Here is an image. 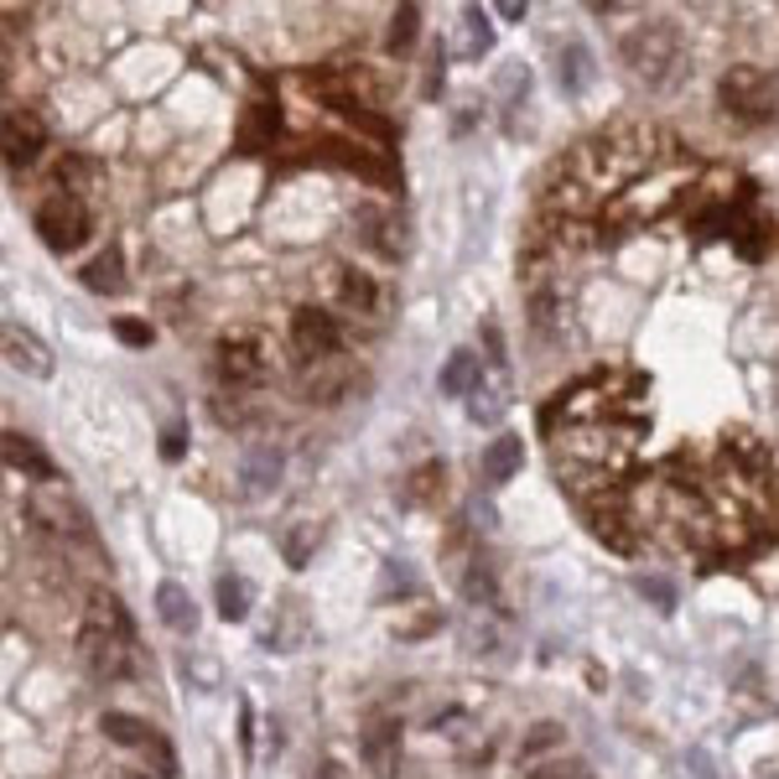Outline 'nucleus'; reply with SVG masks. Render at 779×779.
I'll use <instances>...</instances> for the list:
<instances>
[{"label":"nucleus","instance_id":"25","mask_svg":"<svg viewBox=\"0 0 779 779\" xmlns=\"http://www.w3.org/2000/svg\"><path fill=\"white\" fill-rule=\"evenodd\" d=\"M494 47V26H489V11H479V5H468L462 11V37H458V53L468 62H479L483 53Z\"/></svg>","mask_w":779,"mask_h":779},{"label":"nucleus","instance_id":"5","mask_svg":"<svg viewBox=\"0 0 779 779\" xmlns=\"http://www.w3.org/2000/svg\"><path fill=\"white\" fill-rule=\"evenodd\" d=\"M21 509H26V519L37 525L42 536H53L58 546H94V525L83 515V504H73L68 494H32Z\"/></svg>","mask_w":779,"mask_h":779},{"label":"nucleus","instance_id":"24","mask_svg":"<svg viewBox=\"0 0 779 779\" xmlns=\"http://www.w3.org/2000/svg\"><path fill=\"white\" fill-rule=\"evenodd\" d=\"M100 728H104V738H110V743H125V748H151V743H157L151 722L130 718V712H104Z\"/></svg>","mask_w":779,"mask_h":779},{"label":"nucleus","instance_id":"2","mask_svg":"<svg viewBox=\"0 0 779 779\" xmlns=\"http://www.w3.org/2000/svg\"><path fill=\"white\" fill-rule=\"evenodd\" d=\"M619 53H623V62H629V73L644 79L650 89H676V83L691 73L676 21H640V26L619 42Z\"/></svg>","mask_w":779,"mask_h":779},{"label":"nucleus","instance_id":"21","mask_svg":"<svg viewBox=\"0 0 779 779\" xmlns=\"http://www.w3.org/2000/svg\"><path fill=\"white\" fill-rule=\"evenodd\" d=\"M462 598L473 603V614H489V608H500V577H494V566L489 561H468V572H462Z\"/></svg>","mask_w":779,"mask_h":779},{"label":"nucleus","instance_id":"20","mask_svg":"<svg viewBox=\"0 0 779 779\" xmlns=\"http://www.w3.org/2000/svg\"><path fill=\"white\" fill-rule=\"evenodd\" d=\"M442 396H452V400H462V396H473L483 385V369H479V354L473 348H458L452 359L442 364Z\"/></svg>","mask_w":779,"mask_h":779},{"label":"nucleus","instance_id":"32","mask_svg":"<svg viewBox=\"0 0 779 779\" xmlns=\"http://www.w3.org/2000/svg\"><path fill=\"white\" fill-rule=\"evenodd\" d=\"M634 587H640V598L655 603L660 614H671V608H676V587H671L665 577H655V572H650V577H634Z\"/></svg>","mask_w":779,"mask_h":779},{"label":"nucleus","instance_id":"19","mask_svg":"<svg viewBox=\"0 0 779 779\" xmlns=\"http://www.w3.org/2000/svg\"><path fill=\"white\" fill-rule=\"evenodd\" d=\"M83 286L94 291V297H121L125 291V255L121 244H104V255H94L83 265Z\"/></svg>","mask_w":779,"mask_h":779},{"label":"nucleus","instance_id":"27","mask_svg":"<svg viewBox=\"0 0 779 779\" xmlns=\"http://www.w3.org/2000/svg\"><path fill=\"white\" fill-rule=\"evenodd\" d=\"M312 546H318V525H307V519L286 525V536H280V551H286V561H291V566H307V561H312Z\"/></svg>","mask_w":779,"mask_h":779},{"label":"nucleus","instance_id":"15","mask_svg":"<svg viewBox=\"0 0 779 779\" xmlns=\"http://www.w3.org/2000/svg\"><path fill=\"white\" fill-rule=\"evenodd\" d=\"M348 364L333 359V364H312V369H301V400H318V405H333V400L348 396Z\"/></svg>","mask_w":779,"mask_h":779},{"label":"nucleus","instance_id":"37","mask_svg":"<svg viewBox=\"0 0 779 779\" xmlns=\"http://www.w3.org/2000/svg\"><path fill=\"white\" fill-rule=\"evenodd\" d=\"M115 339L130 343V348H146V343H151V328H146V322H136V318H121V322H115Z\"/></svg>","mask_w":779,"mask_h":779},{"label":"nucleus","instance_id":"34","mask_svg":"<svg viewBox=\"0 0 779 779\" xmlns=\"http://www.w3.org/2000/svg\"><path fill=\"white\" fill-rule=\"evenodd\" d=\"M525 89H530V73H525V68H504V73H500L504 104H519V100H525Z\"/></svg>","mask_w":779,"mask_h":779},{"label":"nucleus","instance_id":"35","mask_svg":"<svg viewBox=\"0 0 779 779\" xmlns=\"http://www.w3.org/2000/svg\"><path fill=\"white\" fill-rule=\"evenodd\" d=\"M182 452H187V426H182V421H172V426L161 432V458L182 462Z\"/></svg>","mask_w":779,"mask_h":779},{"label":"nucleus","instance_id":"18","mask_svg":"<svg viewBox=\"0 0 779 779\" xmlns=\"http://www.w3.org/2000/svg\"><path fill=\"white\" fill-rule=\"evenodd\" d=\"M519 462H525V442L515 432H500V437L483 447V479L500 489V483H509L519 473Z\"/></svg>","mask_w":779,"mask_h":779},{"label":"nucleus","instance_id":"14","mask_svg":"<svg viewBox=\"0 0 779 779\" xmlns=\"http://www.w3.org/2000/svg\"><path fill=\"white\" fill-rule=\"evenodd\" d=\"M339 307L343 312H354V318L380 322L385 318V291L375 286V276H364V271H343L339 276Z\"/></svg>","mask_w":779,"mask_h":779},{"label":"nucleus","instance_id":"23","mask_svg":"<svg viewBox=\"0 0 779 779\" xmlns=\"http://www.w3.org/2000/svg\"><path fill=\"white\" fill-rule=\"evenodd\" d=\"M89 182H94V161L83 157V151H62V161L53 167V187H58L62 198H83Z\"/></svg>","mask_w":779,"mask_h":779},{"label":"nucleus","instance_id":"33","mask_svg":"<svg viewBox=\"0 0 779 779\" xmlns=\"http://www.w3.org/2000/svg\"><path fill=\"white\" fill-rule=\"evenodd\" d=\"M551 743H561V728L557 722H536V733L519 743V759H536L540 748H551Z\"/></svg>","mask_w":779,"mask_h":779},{"label":"nucleus","instance_id":"26","mask_svg":"<svg viewBox=\"0 0 779 779\" xmlns=\"http://www.w3.org/2000/svg\"><path fill=\"white\" fill-rule=\"evenodd\" d=\"M421 37V5H396V16L385 26V53L400 58V53H411Z\"/></svg>","mask_w":779,"mask_h":779},{"label":"nucleus","instance_id":"22","mask_svg":"<svg viewBox=\"0 0 779 779\" xmlns=\"http://www.w3.org/2000/svg\"><path fill=\"white\" fill-rule=\"evenodd\" d=\"M250 582L240 577V572H224L219 577V587H214V603H219V619L224 623H244L250 619Z\"/></svg>","mask_w":779,"mask_h":779},{"label":"nucleus","instance_id":"12","mask_svg":"<svg viewBox=\"0 0 779 779\" xmlns=\"http://www.w3.org/2000/svg\"><path fill=\"white\" fill-rule=\"evenodd\" d=\"M396 229H400V224L385 214L380 203H359V208H354V234H359V244H369L380 260L405 255V240H400Z\"/></svg>","mask_w":779,"mask_h":779},{"label":"nucleus","instance_id":"11","mask_svg":"<svg viewBox=\"0 0 779 779\" xmlns=\"http://www.w3.org/2000/svg\"><path fill=\"white\" fill-rule=\"evenodd\" d=\"M359 759L375 779H390L400 764V722L396 718H375L359 733Z\"/></svg>","mask_w":779,"mask_h":779},{"label":"nucleus","instance_id":"6","mask_svg":"<svg viewBox=\"0 0 779 779\" xmlns=\"http://www.w3.org/2000/svg\"><path fill=\"white\" fill-rule=\"evenodd\" d=\"M291 348L301 354V369L343 359V322L328 307H297V318H291Z\"/></svg>","mask_w":779,"mask_h":779},{"label":"nucleus","instance_id":"40","mask_svg":"<svg viewBox=\"0 0 779 779\" xmlns=\"http://www.w3.org/2000/svg\"><path fill=\"white\" fill-rule=\"evenodd\" d=\"M307 779H348V769H343L339 759H322V764H318V769H312Z\"/></svg>","mask_w":779,"mask_h":779},{"label":"nucleus","instance_id":"41","mask_svg":"<svg viewBox=\"0 0 779 779\" xmlns=\"http://www.w3.org/2000/svg\"><path fill=\"white\" fill-rule=\"evenodd\" d=\"M500 16H509V21H525V0H504V5H500Z\"/></svg>","mask_w":779,"mask_h":779},{"label":"nucleus","instance_id":"1","mask_svg":"<svg viewBox=\"0 0 779 779\" xmlns=\"http://www.w3.org/2000/svg\"><path fill=\"white\" fill-rule=\"evenodd\" d=\"M79 660L94 680H130L136 676V623L121 608V598H89L79 623Z\"/></svg>","mask_w":779,"mask_h":779},{"label":"nucleus","instance_id":"31","mask_svg":"<svg viewBox=\"0 0 779 779\" xmlns=\"http://www.w3.org/2000/svg\"><path fill=\"white\" fill-rule=\"evenodd\" d=\"M525 779H593V769H587L582 759H551V764L525 769Z\"/></svg>","mask_w":779,"mask_h":779},{"label":"nucleus","instance_id":"10","mask_svg":"<svg viewBox=\"0 0 779 779\" xmlns=\"http://www.w3.org/2000/svg\"><path fill=\"white\" fill-rule=\"evenodd\" d=\"M0 339H5V364L21 369L26 380H47V375H53V348H47L32 328H21L16 318H5V333H0Z\"/></svg>","mask_w":779,"mask_h":779},{"label":"nucleus","instance_id":"7","mask_svg":"<svg viewBox=\"0 0 779 779\" xmlns=\"http://www.w3.org/2000/svg\"><path fill=\"white\" fill-rule=\"evenodd\" d=\"M271 380V359L255 339H224L219 343V385L224 396H260Z\"/></svg>","mask_w":779,"mask_h":779},{"label":"nucleus","instance_id":"8","mask_svg":"<svg viewBox=\"0 0 779 779\" xmlns=\"http://www.w3.org/2000/svg\"><path fill=\"white\" fill-rule=\"evenodd\" d=\"M42 146H47V121H42L37 110H11L5 115V167L26 172L42 157Z\"/></svg>","mask_w":779,"mask_h":779},{"label":"nucleus","instance_id":"38","mask_svg":"<svg viewBox=\"0 0 779 779\" xmlns=\"http://www.w3.org/2000/svg\"><path fill=\"white\" fill-rule=\"evenodd\" d=\"M390 587H396V593H416V577H411L405 561H390V566H385V593H390Z\"/></svg>","mask_w":779,"mask_h":779},{"label":"nucleus","instance_id":"28","mask_svg":"<svg viewBox=\"0 0 779 779\" xmlns=\"http://www.w3.org/2000/svg\"><path fill=\"white\" fill-rule=\"evenodd\" d=\"M271 136H276V104H255L240 130V146L244 151H260V140H271Z\"/></svg>","mask_w":779,"mask_h":779},{"label":"nucleus","instance_id":"17","mask_svg":"<svg viewBox=\"0 0 779 779\" xmlns=\"http://www.w3.org/2000/svg\"><path fill=\"white\" fill-rule=\"evenodd\" d=\"M598 73V62H593V47L587 42H566L557 53V89L561 94H582L587 83Z\"/></svg>","mask_w":779,"mask_h":779},{"label":"nucleus","instance_id":"39","mask_svg":"<svg viewBox=\"0 0 779 779\" xmlns=\"http://www.w3.org/2000/svg\"><path fill=\"white\" fill-rule=\"evenodd\" d=\"M680 779H718V775H712V759H707L701 748H691V754L680 759Z\"/></svg>","mask_w":779,"mask_h":779},{"label":"nucleus","instance_id":"16","mask_svg":"<svg viewBox=\"0 0 779 779\" xmlns=\"http://www.w3.org/2000/svg\"><path fill=\"white\" fill-rule=\"evenodd\" d=\"M157 619L172 629V634H193L198 629V603L182 582H161L157 587Z\"/></svg>","mask_w":779,"mask_h":779},{"label":"nucleus","instance_id":"36","mask_svg":"<svg viewBox=\"0 0 779 779\" xmlns=\"http://www.w3.org/2000/svg\"><path fill=\"white\" fill-rule=\"evenodd\" d=\"M442 79H447V58H442V47H437V53H432V62H426L421 94H426V100H437V94H442Z\"/></svg>","mask_w":779,"mask_h":779},{"label":"nucleus","instance_id":"13","mask_svg":"<svg viewBox=\"0 0 779 779\" xmlns=\"http://www.w3.org/2000/svg\"><path fill=\"white\" fill-rule=\"evenodd\" d=\"M0 458H5V468L11 473H21V479H37V483H58V462L42 452L32 437H21V432H5L0 437Z\"/></svg>","mask_w":779,"mask_h":779},{"label":"nucleus","instance_id":"30","mask_svg":"<svg viewBox=\"0 0 779 779\" xmlns=\"http://www.w3.org/2000/svg\"><path fill=\"white\" fill-rule=\"evenodd\" d=\"M504 405H509L504 385H479V390L468 396V416H473V421H500Z\"/></svg>","mask_w":779,"mask_h":779},{"label":"nucleus","instance_id":"4","mask_svg":"<svg viewBox=\"0 0 779 779\" xmlns=\"http://www.w3.org/2000/svg\"><path fill=\"white\" fill-rule=\"evenodd\" d=\"M32 224H37L42 244H47L53 255H73V250H83V244L94 240V214H89V203L83 198H62V193H53V198L32 214Z\"/></svg>","mask_w":779,"mask_h":779},{"label":"nucleus","instance_id":"29","mask_svg":"<svg viewBox=\"0 0 779 779\" xmlns=\"http://www.w3.org/2000/svg\"><path fill=\"white\" fill-rule=\"evenodd\" d=\"M400 494H405V504H432V494H442V462H421Z\"/></svg>","mask_w":779,"mask_h":779},{"label":"nucleus","instance_id":"3","mask_svg":"<svg viewBox=\"0 0 779 779\" xmlns=\"http://www.w3.org/2000/svg\"><path fill=\"white\" fill-rule=\"evenodd\" d=\"M718 100L722 115L743 125H779V68H754V62L728 68L718 83Z\"/></svg>","mask_w":779,"mask_h":779},{"label":"nucleus","instance_id":"9","mask_svg":"<svg viewBox=\"0 0 779 779\" xmlns=\"http://www.w3.org/2000/svg\"><path fill=\"white\" fill-rule=\"evenodd\" d=\"M280 473H286V452H280L276 442H255L240 462V494L244 500H265V494H276Z\"/></svg>","mask_w":779,"mask_h":779}]
</instances>
